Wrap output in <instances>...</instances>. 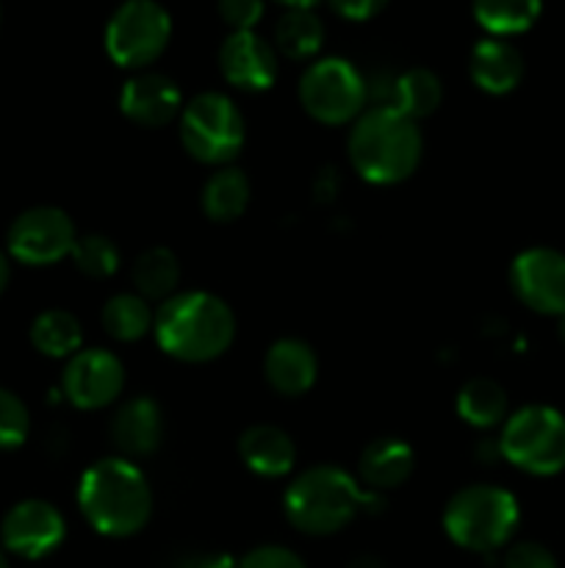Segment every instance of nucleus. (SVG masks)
I'll use <instances>...</instances> for the list:
<instances>
[{
  "mask_svg": "<svg viewBox=\"0 0 565 568\" xmlns=\"http://www.w3.org/2000/svg\"><path fill=\"white\" fill-rule=\"evenodd\" d=\"M153 333L158 347L183 364H208L230 349L236 316L210 292H177L155 311Z\"/></svg>",
  "mask_w": 565,
  "mask_h": 568,
  "instance_id": "obj_1",
  "label": "nucleus"
},
{
  "mask_svg": "<svg viewBox=\"0 0 565 568\" xmlns=\"http://www.w3.org/2000/svg\"><path fill=\"white\" fill-rule=\"evenodd\" d=\"M78 505L100 536L127 538L144 530L153 516V491L136 464L127 458H103L83 471Z\"/></svg>",
  "mask_w": 565,
  "mask_h": 568,
  "instance_id": "obj_2",
  "label": "nucleus"
},
{
  "mask_svg": "<svg viewBox=\"0 0 565 568\" xmlns=\"http://www.w3.org/2000/svg\"><path fill=\"white\" fill-rule=\"evenodd\" d=\"M386 499L371 494L341 466L321 464L305 469L282 497L291 527L305 536H332L363 510H380Z\"/></svg>",
  "mask_w": 565,
  "mask_h": 568,
  "instance_id": "obj_3",
  "label": "nucleus"
},
{
  "mask_svg": "<svg viewBox=\"0 0 565 568\" xmlns=\"http://www.w3.org/2000/svg\"><path fill=\"white\" fill-rule=\"evenodd\" d=\"M424 153V139L410 116L371 105L349 131V161L366 183L393 186L408 181Z\"/></svg>",
  "mask_w": 565,
  "mask_h": 568,
  "instance_id": "obj_4",
  "label": "nucleus"
},
{
  "mask_svg": "<svg viewBox=\"0 0 565 568\" xmlns=\"http://www.w3.org/2000/svg\"><path fill=\"white\" fill-rule=\"evenodd\" d=\"M521 521L518 499L507 488L474 483L460 488L443 508V530L458 547L491 555L515 536Z\"/></svg>",
  "mask_w": 565,
  "mask_h": 568,
  "instance_id": "obj_5",
  "label": "nucleus"
},
{
  "mask_svg": "<svg viewBox=\"0 0 565 568\" xmlns=\"http://www.w3.org/2000/svg\"><path fill=\"white\" fill-rule=\"evenodd\" d=\"M499 449L507 464L526 475H559L565 469V416L548 405H526L507 416Z\"/></svg>",
  "mask_w": 565,
  "mask_h": 568,
  "instance_id": "obj_6",
  "label": "nucleus"
},
{
  "mask_svg": "<svg viewBox=\"0 0 565 568\" xmlns=\"http://www.w3.org/2000/svg\"><path fill=\"white\" fill-rule=\"evenodd\" d=\"M242 111L227 94L203 92L181 111V142L194 161L208 166H227L244 148Z\"/></svg>",
  "mask_w": 565,
  "mask_h": 568,
  "instance_id": "obj_7",
  "label": "nucleus"
},
{
  "mask_svg": "<svg viewBox=\"0 0 565 568\" xmlns=\"http://www.w3.org/2000/svg\"><path fill=\"white\" fill-rule=\"evenodd\" d=\"M299 103L321 125H347L366 111V78L349 61L327 55L299 78Z\"/></svg>",
  "mask_w": 565,
  "mask_h": 568,
  "instance_id": "obj_8",
  "label": "nucleus"
},
{
  "mask_svg": "<svg viewBox=\"0 0 565 568\" xmlns=\"http://www.w3.org/2000/svg\"><path fill=\"white\" fill-rule=\"evenodd\" d=\"M172 20L155 0H125L105 26V50L114 64L142 70L166 50Z\"/></svg>",
  "mask_w": 565,
  "mask_h": 568,
  "instance_id": "obj_9",
  "label": "nucleus"
},
{
  "mask_svg": "<svg viewBox=\"0 0 565 568\" xmlns=\"http://www.w3.org/2000/svg\"><path fill=\"white\" fill-rule=\"evenodd\" d=\"M75 242V222L70 220L66 211L53 209V205H37V209L22 211L6 233L11 258L25 266L59 264L61 258L72 255Z\"/></svg>",
  "mask_w": 565,
  "mask_h": 568,
  "instance_id": "obj_10",
  "label": "nucleus"
},
{
  "mask_svg": "<svg viewBox=\"0 0 565 568\" xmlns=\"http://www.w3.org/2000/svg\"><path fill=\"white\" fill-rule=\"evenodd\" d=\"M510 288L530 311L543 316L565 314V253L530 247L510 264Z\"/></svg>",
  "mask_w": 565,
  "mask_h": 568,
  "instance_id": "obj_11",
  "label": "nucleus"
},
{
  "mask_svg": "<svg viewBox=\"0 0 565 568\" xmlns=\"http://www.w3.org/2000/svg\"><path fill=\"white\" fill-rule=\"evenodd\" d=\"M66 521L55 505L44 499H22L0 525V541L11 555L25 560H42L64 544Z\"/></svg>",
  "mask_w": 565,
  "mask_h": 568,
  "instance_id": "obj_12",
  "label": "nucleus"
},
{
  "mask_svg": "<svg viewBox=\"0 0 565 568\" xmlns=\"http://www.w3.org/2000/svg\"><path fill=\"white\" fill-rule=\"evenodd\" d=\"M64 397L81 410H100L125 388V366L109 349H78L61 375Z\"/></svg>",
  "mask_w": 565,
  "mask_h": 568,
  "instance_id": "obj_13",
  "label": "nucleus"
},
{
  "mask_svg": "<svg viewBox=\"0 0 565 568\" xmlns=\"http://www.w3.org/2000/svg\"><path fill=\"white\" fill-rule=\"evenodd\" d=\"M366 92L371 105L393 109L410 120H424L441 105L443 89L435 72L424 67L413 70H380L366 78Z\"/></svg>",
  "mask_w": 565,
  "mask_h": 568,
  "instance_id": "obj_14",
  "label": "nucleus"
},
{
  "mask_svg": "<svg viewBox=\"0 0 565 568\" xmlns=\"http://www.w3.org/2000/svg\"><path fill=\"white\" fill-rule=\"evenodd\" d=\"M219 70L242 92H264L277 81V50L255 31H230L219 48Z\"/></svg>",
  "mask_w": 565,
  "mask_h": 568,
  "instance_id": "obj_15",
  "label": "nucleus"
},
{
  "mask_svg": "<svg viewBox=\"0 0 565 568\" xmlns=\"http://www.w3.org/2000/svg\"><path fill=\"white\" fill-rule=\"evenodd\" d=\"M120 111L142 128H164L181 116V89L161 72H138L122 87Z\"/></svg>",
  "mask_w": 565,
  "mask_h": 568,
  "instance_id": "obj_16",
  "label": "nucleus"
},
{
  "mask_svg": "<svg viewBox=\"0 0 565 568\" xmlns=\"http://www.w3.org/2000/svg\"><path fill=\"white\" fill-rule=\"evenodd\" d=\"M111 442L125 458H147L164 438V414L153 397H133L111 419Z\"/></svg>",
  "mask_w": 565,
  "mask_h": 568,
  "instance_id": "obj_17",
  "label": "nucleus"
},
{
  "mask_svg": "<svg viewBox=\"0 0 565 568\" xmlns=\"http://www.w3.org/2000/svg\"><path fill=\"white\" fill-rule=\"evenodd\" d=\"M415 469V453L408 442L393 436L374 438L363 447L358 460L360 486L371 494H386L404 486Z\"/></svg>",
  "mask_w": 565,
  "mask_h": 568,
  "instance_id": "obj_18",
  "label": "nucleus"
},
{
  "mask_svg": "<svg viewBox=\"0 0 565 568\" xmlns=\"http://www.w3.org/2000/svg\"><path fill=\"white\" fill-rule=\"evenodd\" d=\"M264 377L282 397L310 392L319 377V358L302 338H277L264 358Z\"/></svg>",
  "mask_w": 565,
  "mask_h": 568,
  "instance_id": "obj_19",
  "label": "nucleus"
},
{
  "mask_svg": "<svg viewBox=\"0 0 565 568\" xmlns=\"http://www.w3.org/2000/svg\"><path fill=\"white\" fill-rule=\"evenodd\" d=\"M469 75L476 89L487 94H507L524 78V59L507 39H480L471 50Z\"/></svg>",
  "mask_w": 565,
  "mask_h": 568,
  "instance_id": "obj_20",
  "label": "nucleus"
},
{
  "mask_svg": "<svg viewBox=\"0 0 565 568\" xmlns=\"http://www.w3.org/2000/svg\"><path fill=\"white\" fill-rule=\"evenodd\" d=\"M238 458L260 477H282L297 464V447L282 427L253 425L238 436Z\"/></svg>",
  "mask_w": 565,
  "mask_h": 568,
  "instance_id": "obj_21",
  "label": "nucleus"
},
{
  "mask_svg": "<svg viewBox=\"0 0 565 568\" xmlns=\"http://www.w3.org/2000/svg\"><path fill=\"white\" fill-rule=\"evenodd\" d=\"M249 194L253 189H249L247 175L236 166H222L205 181L199 205L210 222H233L247 211Z\"/></svg>",
  "mask_w": 565,
  "mask_h": 568,
  "instance_id": "obj_22",
  "label": "nucleus"
},
{
  "mask_svg": "<svg viewBox=\"0 0 565 568\" xmlns=\"http://www.w3.org/2000/svg\"><path fill=\"white\" fill-rule=\"evenodd\" d=\"M507 392L491 377H471L458 392L460 419L476 430H491L507 422Z\"/></svg>",
  "mask_w": 565,
  "mask_h": 568,
  "instance_id": "obj_23",
  "label": "nucleus"
},
{
  "mask_svg": "<svg viewBox=\"0 0 565 568\" xmlns=\"http://www.w3.org/2000/svg\"><path fill=\"white\" fill-rule=\"evenodd\" d=\"M131 281L136 286L138 297L150 300H170L177 294V283H181V264L177 255L166 247H150L133 261Z\"/></svg>",
  "mask_w": 565,
  "mask_h": 568,
  "instance_id": "obj_24",
  "label": "nucleus"
},
{
  "mask_svg": "<svg viewBox=\"0 0 565 568\" xmlns=\"http://www.w3.org/2000/svg\"><path fill=\"white\" fill-rule=\"evenodd\" d=\"M31 344L48 358H66L81 349L83 327L75 314L64 308H50L33 320L31 325Z\"/></svg>",
  "mask_w": 565,
  "mask_h": 568,
  "instance_id": "obj_25",
  "label": "nucleus"
},
{
  "mask_svg": "<svg viewBox=\"0 0 565 568\" xmlns=\"http://www.w3.org/2000/svg\"><path fill=\"white\" fill-rule=\"evenodd\" d=\"M325 42V26L314 9H288L286 14L277 20L275 28V44L277 53H282L291 61L314 59Z\"/></svg>",
  "mask_w": 565,
  "mask_h": 568,
  "instance_id": "obj_26",
  "label": "nucleus"
},
{
  "mask_svg": "<svg viewBox=\"0 0 565 568\" xmlns=\"http://www.w3.org/2000/svg\"><path fill=\"white\" fill-rule=\"evenodd\" d=\"M474 20L491 37H515L530 31L537 22L543 0H474Z\"/></svg>",
  "mask_w": 565,
  "mask_h": 568,
  "instance_id": "obj_27",
  "label": "nucleus"
},
{
  "mask_svg": "<svg viewBox=\"0 0 565 568\" xmlns=\"http://www.w3.org/2000/svg\"><path fill=\"white\" fill-rule=\"evenodd\" d=\"M100 320H103L105 333L116 342H138L153 331L155 314L147 300L138 297L136 292H122L105 300Z\"/></svg>",
  "mask_w": 565,
  "mask_h": 568,
  "instance_id": "obj_28",
  "label": "nucleus"
},
{
  "mask_svg": "<svg viewBox=\"0 0 565 568\" xmlns=\"http://www.w3.org/2000/svg\"><path fill=\"white\" fill-rule=\"evenodd\" d=\"M72 261L83 275L103 281L120 270V247L109 236L89 233V236H78L75 247H72Z\"/></svg>",
  "mask_w": 565,
  "mask_h": 568,
  "instance_id": "obj_29",
  "label": "nucleus"
},
{
  "mask_svg": "<svg viewBox=\"0 0 565 568\" xmlns=\"http://www.w3.org/2000/svg\"><path fill=\"white\" fill-rule=\"evenodd\" d=\"M31 416L25 403L9 388H0V449H17L28 438Z\"/></svg>",
  "mask_w": 565,
  "mask_h": 568,
  "instance_id": "obj_30",
  "label": "nucleus"
},
{
  "mask_svg": "<svg viewBox=\"0 0 565 568\" xmlns=\"http://www.w3.org/2000/svg\"><path fill=\"white\" fill-rule=\"evenodd\" d=\"M216 9L230 31H253L264 17V0H216Z\"/></svg>",
  "mask_w": 565,
  "mask_h": 568,
  "instance_id": "obj_31",
  "label": "nucleus"
},
{
  "mask_svg": "<svg viewBox=\"0 0 565 568\" xmlns=\"http://www.w3.org/2000/svg\"><path fill=\"white\" fill-rule=\"evenodd\" d=\"M238 568H308L297 552L277 544H266V547H255L242 558Z\"/></svg>",
  "mask_w": 565,
  "mask_h": 568,
  "instance_id": "obj_32",
  "label": "nucleus"
},
{
  "mask_svg": "<svg viewBox=\"0 0 565 568\" xmlns=\"http://www.w3.org/2000/svg\"><path fill=\"white\" fill-rule=\"evenodd\" d=\"M504 568H559L552 549L537 541H521L507 549L504 555Z\"/></svg>",
  "mask_w": 565,
  "mask_h": 568,
  "instance_id": "obj_33",
  "label": "nucleus"
},
{
  "mask_svg": "<svg viewBox=\"0 0 565 568\" xmlns=\"http://www.w3.org/2000/svg\"><path fill=\"white\" fill-rule=\"evenodd\" d=\"M327 3H330V9L336 11L338 17H343V20L366 22L371 20V17L380 14L388 6V0H327Z\"/></svg>",
  "mask_w": 565,
  "mask_h": 568,
  "instance_id": "obj_34",
  "label": "nucleus"
},
{
  "mask_svg": "<svg viewBox=\"0 0 565 568\" xmlns=\"http://www.w3.org/2000/svg\"><path fill=\"white\" fill-rule=\"evenodd\" d=\"M175 568H238V566L233 564L230 555L203 552V555H192V558L181 560Z\"/></svg>",
  "mask_w": 565,
  "mask_h": 568,
  "instance_id": "obj_35",
  "label": "nucleus"
},
{
  "mask_svg": "<svg viewBox=\"0 0 565 568\" xmlns=\"http://www.w3.org/2000/svg\"><path fill=\"white\" fill-rule=\"evenodd\" d=\"M349 568H382L380 558H374V555H360V558H355Z\"/></svg>",
  "mask_w": 565,
  "mask_h": 568,
  "instance_id": "obj_36",
  "label": "nucleus"
},
{
  "mask_svg": "<svg viewBox=\"0 0 565 568\" xmlns=\"http://www.w3.org/2000/svg\"><path fill=\"white\" fill-rule=\"evenodd\" d=\"M9 277H11V272H9V258H6V255L0 253V294H3L6 286H9Z\"/></svg>",
  "mask_w": 565,
  "mask_h": 568,
  "instance_id": "obj_37",
  "label": "nucleus"
},
{
  "mask_svg": "<svg viewBox=\"0 0 565 568\" xmlns=\"http://www.w3.org/2000/svg\"><path fill=\"white\" fill-rule=\"evenodd\" d=\"M277 3H282L286 9H314L319 0H277Z\"/></svg>",
  "mask_w": 565,
  "mask_h": 568,
  "instance_id": "obj_38",
  "label": "nucleus"
},
{
  "mask_svg": "<svg viewBox=\"0 0 565 568\" xmlns=\"http://www.w3.org/2000/svg\"><path fill=\"white\" fill-rule=\"evenodd\" d=\"M557 336H559V342L565 344V314L557 316Z\"/></svg>",
  "mask_w": 565,
  "mask_h": 568,
  "instance_id": "obj_39",
  "label": "nucleus"
},
{
  "mask_svg": "<svg viewBox=\"0 0 565 568\" xmlns=\"http://www.w3.org/2000/svg\"><path fill=\"white\" fill-rule=\"evenodd\" d=\"M0 568H9V560H6L3 552H0Z\"/></svg>",
  "mask_w": 565,
  "mask_h": 568,
  "instance_id": "obj_40",
  "label": "nucleus"
}]
</instances>
